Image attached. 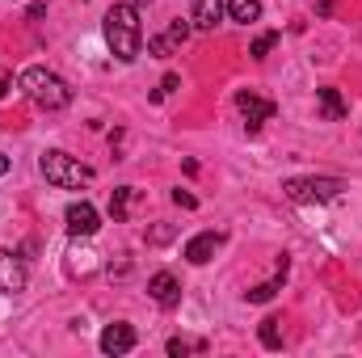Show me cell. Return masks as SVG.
<instances>
[{
  "label": "cell",
  "instance_id": "d6986e66",
  "mask_svg": "<svg viewBox=\"0 0 362 358\" xmlns=\"http://www.w3.org/2000/svg\"><path fill=\"white\" fill-rule=\"evenodd\" d=\"M148 51H152V55H160V59H169V55L177 51V42H173L169 34H156V38H148Z\"/></svg>",
  "mask_w": 362,
  "mask_h": 358
},
{
  "label": "cell",
  "instance_id": "3957f363",
  "mask_svg": "<svg viewBox=\"0 0 362 358\" xmlns=\"http://www.w3.org/2000/svg\"><path fill=\"white\" fill-rule=\"evenodd\" d=\"M38 169H42V178L51 181V185H59V190H81V185L93 181L89 165H81V161L68 156V152H42Z\"/></svg>",
  "mask_w": 362,
  "mask_h": 358
},
{
  "label": "cell",
  "instance_id": "9a60e30c",
  "mask_svg": "<svg viewBox=\"0 0 362 358\" xmlns=\"http://www.w3.org/2000/svg\"><path fill=\"white\" fill-rule=\"evenodd\" d=\"M228 17L240 21V25H249V21L262 17V0H228Z\"/></svg>",
  "mask_w": 362,
  "mask_h": 358
},
{
  "label": "cell",
  "instance_id": "52a82bcc",
  "mask_svg": "<svg viewBox=\"0 0 362 358\" xmlns=\"http://www.w3.org/2000/svg\"><path fill=\"white\" fill-rule=\"evenodd\" d=\"M223 241H228L223 232H198V236H189V241H185V262H189V266H206V262L223 249Z\"/></svg>",
  "mask_w": 362,
  "mask_h": 358
},
{
  "label": "cell",
  "instance_id": "7a4b0ae2",
  "mask_svg": "<svg viewBox=\"0 0 362 358\" xmlns=\"http://www.w3.org/2000/svg\"><path fill=\"white\" fill-rule=\"evenodd\" d=\"M17 85H21V93H25L38 110H64V105L72 101V89H68L55 72H47V68H25V72L17 76Z\"/></svg>",
  "mask_w": 362,
  "mask_h": 358
},
{
  "label": "cell",
  "instance_id": "603a6c76",
  "mask_svg": "<svg viewBox=\"0 0 362 358\" xmlns=\"http://www.w3.org/2000/svg\"><path fill=\"white\" fill-rule=\"evenodd\" d=\"M4 93H8V81H0V97H4Z\"/></svg>",
  "mask_w": 362,
  "mask_h": 358
},
{
  "label": "cell",
  "instance_id": "7c38bea8",
  "mask_svg": "<svg viewBox=\"0 0 362 358\" xmlns=\"http://www.w3.org/2000/svg\"><path fill=\"white\" fill-rule=\"evenodd\" d=\"M135 202H139V190H135V185H118V190L110 194V215H114V224H122V219H131V211H135Z\"/></svg>",
  "mask_w": 362,
  "mask_h": 358
},
{
  "label": "cell",
  "instance_id": "2e32d148",
  "mask_svg": "<svg viewBox=\"0 0 362 358\" xmlns=\"http://www.w3.org/2000/svg\"><path fill=\"white\" fill-rule=\"evenodd\" d=\"M173 358H181V354H206V342L202 337H169V346H165Z\"/></svg>",
  "mask_w": 362,
  "mask_h": 358
},
{
  "label": "cell",
  "instance_id": "5b68a950",
  "mask_svg": "<svg viewBox=\"0 0 362 358\" xmlns=\"http://www.w3.org/2000/svg\"><path fill=\"white\" fill-rule=\"evenodd\" d=\"M236 110H240V118H245V131H249V135H257V131L270 122L274 114H278V105H274V101H266V97H257L253 89H240V93H236Z\"/></svg>",
  "mask_w": 362,
  "mask_h": 358
},
{
  "label": "cell",
  "instance_id": "7402d4cb",
  "mask_svg": "<svg viewBox=\"0 0 362 358\" xmlns=\"http://www.w3.org/2000/svg\"><path fill=\"white\" fill-rule=\"evenodd\" d=\"M4 173H8V156L0 152V178H4Z\"/></svg>",
  "mask_w": 362,
  "mask_h": 358
},
{
  "label": "cell",
  "instance_id": "30bf717a",
  "mask_svg": "<svg viewBox=\"0 0 362 358\" xmlns=\"http://www.w3.org/2000/svg\"><path fill=\"white\" fill-rule=\"evenodd\" d=\"M25 282H30L25 266L13 253H0V295H17V291H25Z\"/></svg>",
  "mask_w": 362,
  "mask_h": 358
},
{
  "label": "cell",
  "instance_id": "44dd1931",
  "mask_svg": "<svg viewBox=\"0 0 362 358\" xmlns=\"http://www.w3.org/2000/svg\"><path fill=\"white\" fill-rule=\"evenodd\" d=\"M173 202L185 207V211H194V207H198V198H194V194H185V190H173Z\"/></svg>",
  "mask_w": 362,
  "mask_h": 358
},
{
  "label": "cell",
  "instance_id": "5bb4252c",
  "mask_svg": "<svg viewBox=\"0 0 362 358\" xmlns=\"http://www.w3.org/2000/svg\"><path fill=\"white\" fill-rule=\"evenodd\" d=\"M282 278H286V258L278 262V274H274L270 282H257L253 291H245V299H249V304H270L274 295H278V287H282Z\"/></svg>",
  "mask_w": 362,
  "mask_h": 358
},
{
  "label": "cell",
  "instance_id": "ac0fdd59",
  "mask_svg": "<svg viewBox=\"0 0 362 358\" xmlns=\"http://www.w3.org/2000/svg\"><path fill=\"white\" fill-rule=\"evenodd\" d=\"M274 47H278V34H262V38H253V47H249V55H253V59H266V55H270Z\"/></svg>",
  "mask_w": 362,
  "mask_h": 358
},
{
  "label": "cell",
  "instance_id": "6da1fadb",
  "mask_svg": "<svg viewBox=\"0 0 362 358\" xmlns=\"http://www.w3.org/2000/svg\"><path fill=\"white\" fill-rule=\"evenodd\" d=\"M101 30H105V47L114 51V59H122V64L139 59V51H144V30H139V8H135V4H110Z\"/></svg>",
  "mask_w": 362,
  "mask_h": 358
},
{
  "label": "cell",
  "instance_id": "8992f818",
  "mask_svg": "<svg viewBox=\"0 0 362 358\" xmlns=\"http://www.w3.org/2000/svg\"><path fill=\"white\" fill-rule=\"evenodd\" d=\"M64 228L76 236V241H89V236H97V228H101V219H97V207L93 202H72L68 211H64Z\"/></svg>",
  "mask_w": 362,
  "mask_h": 358
},
{
  "label": "cell",
  "instance_id": "ba28073f",
  "mask_svg": "<svg viewBox=\"0 0 362 358\" xmlns=\"http://www.w3.org/2000/svg\"><path fill=\"white\" fill-rule=\"evenodd\" d=\"M148 295H152L160 308H177V304H181V282H177V274H169V270H156V274L148 278Z\"/></svg>",
  "mask_w": 362,
  "mask_h": 358
},
{
  "label": "cell",
  "instance_id": "ffe728a7",
  "mask_svg": "<svg viewBox=\"0 0 362 358\" xmlns=\"http://www.w3.org/2000/svg\"><path fill=\"white\" fill-rule=\"evenodd\" d=\"M189 30H194V25H189V21H173V25H169V38H173V42H185V38H189Z\"/></svg>",
  "mask_w": 362,
  "mask_h": 358
},
{
  "label": "cell",
  "instance_id": "8fae6325",
  "mask_svg": "<svg viewBox=\"0 0 362 358\" xmlns=\"http://www.w3.org/2000/svg\"><path fill=\"white\" fill-rule=\"evenodd\" d=\"M223 17H228V4H223V0H194L189 25H194V30H215Z\"/></svg>",
  "mask_w": 362,
  "mask_h": 358
},
{
  "label": "cell",
  "instance_id": "4fadbf2b",
  "mask_svg": "<svg viewBox=\"0 0 362 358\" xmlns=\"http://www.w3.org/2000/svg\"><path fill=\"white\" fill-rule=\"evenodd\" d=\"M316 101H320V114H325L329 122H341V118H346V97L337 89H329V85L316 89Z\"/></svg>",
  "mask_w": 362,
  "mask_h": 358
},
{
  "label": "cell",
  "instance_id": "cb8c5ba5",
  "mask_svg": "<svg viewBox=\"0 0 362 358\" xmlns=\"http://www.w3.org/2000/svg\"><path fill=\"white\" fill-rule=\"evenodd\" d=\"M131 4H135V8H139V4H148V0H131Z\"/></svg>",
  "mask_w": 362,
  "mask_h": 358
},
{
  "label": "cell",
  "instance_id": "e0dca14e",
  "mask_svg": "<svg viewBox=\"0 0 362 358\" xmlns=\"http://www.w3.org/2000/svg\"><path fill=\"white\" fill-rule=\"evenodd\" d=\"M257 333H262V346H266V350H282V333H278V321H274V316L262 321Z\"/></svg>",
  "mask_w": 362,
  "mask_h": 358
},
{
  "label": "cell",
  "instance_id": "9c48e42d",
  "mask_svg": "<svg viewBox=\"0 0 362 358\" xmlns=\"http://www.w3.org/2000/svg\"><path fill=\"white\" fill-rule=\"evenodd\" d=\"M127 350H135V329L122 325V321L105 325V333H101V354H127Z\"/></svg>",
  "mask_w": 362,
  "mask_h": 358
},
{
  "label": "cell",
  "instance_id": "277c9868",
  "mask_svg": "<svg viewBox=\"0 0 362 358\" xmlns=\"http://www.w3.org/2000/svg\"><path fill=\"white\" fill-rule=\"evenodd\" d=\"M341 190H346L341 178H291V181H282V194L291 202H299V207H308V202H333V198H341Z\"/></svg>",
  "mask_w": 362,
  "mask_h": 358
}]
</instances>
